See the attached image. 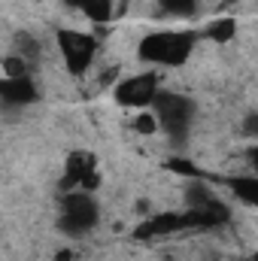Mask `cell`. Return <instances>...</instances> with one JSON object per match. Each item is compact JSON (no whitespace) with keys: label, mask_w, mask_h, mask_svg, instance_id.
I'll use <instances>...</instances> for the list:
<instances>
[{"label":"cell","mask_w":258,"mask_h":261,"mask_svg":"<svg viewBox=\"0 0 258 261\" xmlns=\"http://www.w3.org/2000/svg\"><path fill=\"white\" fill-rule=\"evenodd\" d=\"M194 40H197V34H192V31H155L140 40L137 55H140V61H149V64L179 67L189 61Z\"/></svg>","instance_id":"cell-1"},{"label":"cell","mask_w":258,"mask_h":261,"mask_svg":"<svg viewBox=\"0 0 258 261\" xmlns=\"http://www.w3.org/2000/svg\"><path fill=\"white\" fill-rule=\"evenodd\" d=\"M155 110V125L164 130L173 143L186 140V134L192 128V119H194V100L186 97V94H173V91H158L152 97Z\"/></svg>","instance_id":"cell-2"},{"label":"cell","mask_w":258,"mask_h":261,"mask_svg":"<svg viewBox=\"0 0 258 261\" xmlns=\"http://www.w3.org/2000/svg\"><path fill=\"white\" fill-rule=\"evenodd\" d=\"M100 219V206L91 192H67L61 200V231L70 237L88 234Z\"/></svg>","instance_id":"cell-3"},{"label":"cell","mask_w":258,"mask_h":261,"mask_svg":"<svg viewBox=\"0 0 258 261\" xmlns=\"http://www.w3.org/2000/svg\"><path fill=\"white\" fill-rule=\"evenodd\" d=\"M58 49H61L67 70L73 76H82L97 55V40L82 31H58Z\"/></svg>","instance_id":"cell-4"},{"label":"cell","mask_w":258,"mask_h":261,"mask_svg":"<svg viewBox=\"0 0 258 261\" xmlns=\"http://www.w3.org/2000/svg\"><path fill=\"white\" fill-rule=\"evenodd\" d=\"M100 186V173H97V158L91 152H70L64 161V179H61V189L64 192H94Z\"/></svg>","instance_id":"cell-5"},{"label":"cell","mask_w":258,"mask_h":261,"mask_svg":"<svg viewBox=\"0 0 258 261\" xmlns=\"http://www.w3.org/2000/svg\"><path fill=\"white\" fill-rule=\"evenodd\" d=\"M116 100L122 107H149L152 97L158 94V73H137V76H128L116 85Z\"/></svg>","instance_id":"cell-6"},{"label":"cell","mask_w":258,"mask_h":261,"mask_svg":"<svg viewBox=\"0 0 258 261\" xmlns=\"http://www.w3.org/2000/svg\"><path fill=\"white\" fill-rule=\"evenodd\" d=\"M37 97H40V91H37V85H34L31 76H15V79L3 76L0 79V100L6 107H28Z\"/></svg>","instance_id":"cell-7"},{"label":"cell","mask_w":258,"mask_h":261,"mask_svg":"<svg viewBox=\"0 0 258 261\" xmlns=\"http://www.w3.org/2000/svg\"><path fill=\"white\" fill-rule=\"evenodd\" d=\"M225 182L234 189V195L240 197L243 203H249V206L258 203V179L255 176H228Z\"/></svg>","instance_id":"cell-8"},{"label":"cell","mask_w":258,"mask_h":261,"mask_svg":"<svg viewBox=\"0 0 258 261\" xmlns=\"http://www.w3.org/2000/svg\"><path fill=\"white\" fill-rule=\"evenodd\" d=\"M203 37H207V40H213V43H228V40H234V37H237V21H234V18L210 21V24H207V31H203Z\"/></svg>","instance_id":"cell-9"},{"label":"cell","mask_w":258,"mask_h":261,"mask_svg":"<svg viewBox=\"0 0 258 261\" xmlns=\"http://www.w3.org/2000/svg\"><path fill=\"white\" fill-rule=\"evenodd\" d=\"M167 170L176 173V176H189V179H203V176H207L200 167H194L189 158H170V161H167Z\"/></svg>","instance_id":"cell-10"},{"label":"cell","mask_w":258,"mask_h":261,"mask_svg":"<svg viewBox=\"0 0 258 261\" xmlns=\"http://www.w3.org/2000/svg\"><path fill=\"white\" fill-rule=\"evenodd\" d=\"M161 3V9L164 12H170V15H194L197 12V0H158Z\"/></svg>","instance_id":"cell-11"},{"label":"cell","mask_w":258,"mask_h":261,"mask_svg":"<svg viewBox=\"0 0 258 261\" xmlns=\"http://www.w3.org/2000/svg\"><path fill=\"white\" fill-rule=\"evenodd\" d=\"M3 73H6L9 79H15V76H28V64H24V58H21V55H9V58H3Z\"/></svg>","instance_id":"cell-12"},{"label":"cell","mask_w":258,"mask_h":261,"mask_svg":"<svg viewBox=\"0 0 258 261\" xmlns=\"http://www.w3.org/2000/svg\"><path fill=\"white\" fill-rule=\"evenodd\" d=\"M134 130H137V134H155V130H158L155 116H152V113H140V116L134 119Z\"/></svg>","instance_id":"cell-13"},{"label":"cell","mask_w":258,"mask_h":261,"mask_svg":"<svg viewBox=\"0 0 258 261\" xmlns=\"http://www.w3.org/2000/svg\"><path fill=\"white\" fill-rule=\"evenodd\" d=\"M70 6H76V9H82L94 24H97V0H67Z\"/></svg>","instance_id":"cell-14"},{"label":"cell","mask_w":258,"mask_h":261,"mask_svg":"<svg viewBox=\"0 0 258 261\" xmlns=\"http://www.w3.org/2000/svg\"><path fill=\"white\" fill-rule=\"evenodd\" d=\"M113 15V0H97V24H107Z\"/></svg>","instance_id":"cell-15"},{"label":"cell","mask_w":258,"mask_h":261,"mask_svg":"<svg viewBox=\"0 0 258 261\" xmlns=\"http://www.w3.org/2000/svg\"><path fill=\"white\" fill-rule=\"evenodd\" d=\"M255 128H258V116L252 113V116L246 119V134H255Z\"/></svg>","instance_id":"cell-16"},{"label":"cell","mask_w":258,"mask_h":261,"mask_svg":"<svg viewBox=\"0 0 258 261\" xmlns=\"http://www.w3.org/2000/svg\"><path fill=\"white\" fill-rule=\"evenodd\" d=\"M55 261H73V255H70V252H67V249H61V252H58V255H55Z\"/></svg>","instance_id":"cell-17"},{"label":"cell","mask_w":258,"mask_h":261,"mask_svg":"<svg viewBox=\"0 0 258 261\" xmlns=\"http://www.w3.org/2000/svg\"><path fill=\"white\" fill-rule=\"evenodd\" d=\"M128 3H131V0H122V12H125V6H128Z\"/></svg>","instance_id":"cell-18"}]
</instances>
